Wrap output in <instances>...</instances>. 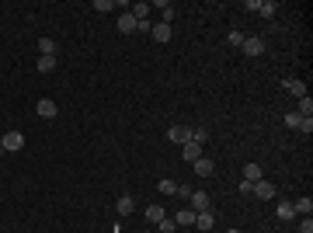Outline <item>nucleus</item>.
Returning <instances> with one entry per match:
<instances>
[{"label": "nucleus", "mask_w": 313, "mask_h": 233, "mask_svg": "<svg viewBox=\"0 0 313 233\" xmlns=\"http://www.w3.org/2000/svg\"><path fill=\"white\" fill-rule=\"evenodd\" d=\"M247 56H264L268 52V42L264 38H258V35H250V38H244V46H240Z\"/></svg>", "instance_id": "obj_1"}, {"label": "nucleus", "mask_w": 313, "mask_h": 233, "mask_svg": "<svg viewBox=\"0 0 313 233\" xmlns=\"http://www.w3.org/2000/svg\"><path fill=\"white\" fill-rule=\"evenodd\" d=\"M167 140L178 143V146L192 143V126H170V129H167Z\"/></svg>", "instance_id": "obj_2"}, {"label": "nucleus", "mask_w": 313, "mask_h": 233, "mask_svg": "<svg viewBox=\"0 0 313 233\" xmlns=\"http://www.w3.org/2000/svg\"><path fill=\"white\" fill-rule=\"evenodd\" d=\"M0 146H4V154H18V150H21V146H24V136H21V132H14V129H10V132H7V136H4V140H0Z\"/></svg>", "instance_id": "obj_3"}, {"label": "nucleus", "mask_w": 313, "mask_h": 233, "mask_svg": "<svg viewBox=\"0 0 313 233\" xmlns=\"http://www.w3.org/2000/svg\"><path fill=\"white\" fill-rule=\"evenodd\" d=\"M250 195H254V198H261V202H268V198H275V184L261 178V181H254V188H250Z\"/></svg>", "instance_id": "obj_4"}, {"label": "nucleus", "mask_w": 313, "mask_h": 233, "mask_svg": "<svg viewBox=\"0 0 313 233\" xmlns=\"http://www.w3.org/2000/svg\"><path fill=\"white\" fill-rule=\"evenodd\" d=\"M188 202H192V212H206V209H212L206 192H192V198H188Z\"/></svg>", "instance_id": "obj_5"}, {"label": "nucleus", "mask_w": 313, "mask_h": 233, "mask_svg": "<svg viewBox=\"0 0 313 233\" xmlns=\"http://www.w3.org/2000/svg\"><path fill=\"white\" fill-rule=\"evenodd\" d=\"M115 209H118V216H132V212H136V198H132V195H118Z\"/></svg>", "instance_id": "obj_6"}, {"label": "nucleus", "mask_w": 313, "mask_h": 233, "mask_svg": "<svg viewBox=\"0 0 313 233\" xmlns=\"http://www.w3.org/2000/svg\"><path fill=\"white\" fill-rule=\"evenodd\" d=\"M216 226V220H212V209H206V212H195V230H212Z\"/></svg>", "instance_id": "obj_7"}, {"label": "nucleus", "mask_w": 313, "mask_h": 233, "mask_svg": "<svg viewBox=\"0 0 313 233\" xmlns=\"http://www.w3.org/2000/svg\"><path fill=\"white\" fill-rule=\"evenodd\" d=\"M282 87H286L289 94H296V98H306V84H303V80H296V77H286V80H282Z\"/></svg>", "instance_id": "obj_8"}, {"label": "nucleus", "mask_w": 313, "mask_h": 233, "mask_svg": "<svg viewBox=\"0 0 313 233\" xmlns=\"http://www.w3.org/2000/svg\"><path fill=\"white\" fill-rule=\"evenodd\" d=\"M35 112H38L42 118H56V112H60V108H56V101H52V98H42Z\"/></svg>", "instance_id": "obj_9"}, {"label": "nucleus", "mask_w": 313, "mask_h": 233, "mask_svg": "<svg viewBox=\"0 0 313 233\" xmlns=\"http://www.w3.org/2000/svg\"><path fill=\"white\" fill-rule=\"evenodd\" d=\"M192 167H195V174H198V178H209V174H212V170H216V167H212V160H209V156H198V160H195V164H192Z\"/></svg>", "instance_id": "obj_10"}, {"label": "nucleus", "mask_w": 313, "mask_h": 233, "mask_svg": "<svg viewBox=\"0 0 313 233\" xmlns=\"http://www.w3.org/2000/svg\"><path fill=\"white\" fill-rule=\"evenodd\" d=\"M292 209H296V216H310V212H313V198H310V195L296 198V202H292Z\"/></svg>", "instance_id": "obj_11"}, {"label": "nucleus", "mask_w": 313, "mask_h": 233, "mask_svg": "<svg viewBox=\"0 0 313 233\" xmlns=\"http://www.w3.org/2000/svg\"><path fill=\"white\" fill-rule=\"evenodd\" d=\"M150 35H154V42H170V24H164V21H160V24H154V28H150Z\"/></svg>", "instance_id": "obj_12"}, {"label": "nucleus", "mask_w": 313, "mask_h": 233, "mask_svg": "<svg viewBox=\"0 0 313 233\" xmlns=\"http://www.w3.org/2000/svg\"><path fill=\"white\" fill-rule=\"evenodd\" d=\"M181 156H184L188 164H195V160L202 156V146H198V143H184V146H181Z\"/></svg>", "instance_id": "obj_13"}, {"label": "nucleus", "mask_w": 313, "mask_h": 233, "mask_svg": "<svg viewBox=\"0 0 313 233\" xmlns=\"http://www.w3.org/2000/svg\"><path fill=\"white\" fill-rule=\"evenodd\" d=\"M118 32L122 35H129V32H136V18L126 10V14H118Z\"/></svg>", "instance_id": "obj_14"}, {"label": "nucleus", "mask_w": 313, "mask_h": 233, "mask_svg": "<svg viewBox=\"0 0 313 233\" xmlns=\"http://www.w3.org/2000/svg\"><path fill=\"white\" fill-rule=\"evenodd\" d=\"M275 212H278V220H282V223H292V220H296L292 202H278V209H275Z\"/></svg>", "instance_id": "obj_15"}, {"label": "nucleus", "mask_w": 313, "mask_h": 233, "mask_svg": "<svg viewBox=\"0 0 313 233\" xmlns=\"http://www.w3.org/2000/svg\"><path fill=\"white\" fill-rule=\"evenodd\" d=\"M154 7H156V10H160V18H164V24H170V21H174V7H170L167 0H156Z\"/></svg>", "instance_id": "obj_16"}, {"label": "nucleus", "mask_w": 313, "mask_h": 233, "mask_svg": "<svg viewBox=\"0 0 313 233\" xmlns=\"http://www.w3.org/2000/svg\"><path fill=\"white\" fill-rule=\"evenodd\" d=\"M150 10H154V7H150V4H143V0H140V4H132V10H129V14H132V18H136V21H146V14H150Z\"/></svg>", "instance_id": "obj_17"}, {"label": "nucleus", "mask_w": 313, "mask_h": 233, "mask_svg": "<svg viewBox=\"0 0 313 233\" xmlns=\"http://www.w3.org/2000/svg\"><path fill=\"white\" fill-rule=\"evenodd\" d=\"M56 49H60L56 38H38V52H42V56H56Z\"/></svg>", "instance_id": "obj_18"}, {"label": "nucleus", "mask_w": 313, "mask_h": 233, "mask_svg": "<svg viewBox=\"0 0 313 233\" xmlns=\"http://www.w3.org/2000/svg\"><path fill=\"white\" fill-rule=\"evenodd\" d=\"M244 181H250V184L261 181V164H247V167H244Z\"/></svg>", "instance_id": "obj_19"}, {"label": "nucleus", "mask_w": 313, "mask_h": 233, "mask_svg": "<svg viewBox=\"0 0 313 233\" xmlns=\"http://www.w3.org/2000/svg\"><path fill=\"white\" fill-rule=\"evenodd\" d=\"M174 223H178V226H195V212H192V209H181V212L174 216Z\"/></svg>", "instance_id": "obj_20"}, {"label": "nucleus", "mask_w": 313, "mask_h": 233, "mask_svg": "<svg viewBox=\"0 0 313 233\" xmlns=\"http://www.w3.org/2000/svg\"><path fill=\"white\" fill-rule=\"evenodd\" d=\"M296 112H300L303 118H313V98H310V94H306V98H300V108H296Z\"/></svg>", "instance_id": "obj_21"}, {"label": "nucleus", "mask_w": 313, "mask_h": 233, "mask_svg": "<svg viewBox=\"0 0 313 233\" xmlns=\"http://www.w3.org/2000/svg\"><path fill=\"white\" fill-rule=\"evenodd\" d=\"M164 216H167V212H164V206H146V220H150V223H160V220H164Z\"/></svg>", "instance_id": "obj_22"}, {"label": "nucleus", "mask_w": 313, "mask_h": 233, "mask_svg": "<svg viewBox=\"0 0 313 233\" xmlns=\"http://www.w3.org/2000/svg\"><path fill=\"white\" fill-rule=\"evenodd\" d=\"M275 10H278V4H275V0H261V7H258V14H261V18H275Z\"/></svg>", "instance_id": "obj_23"}, {"label": "nucleus", "mask_w": 313, "mask_h": 233, "mask_svg": "<svg viewBox=\"0 0 313 233\" xmlns=\"http://www.w3.org/2000/svg\"><path fill=\"white\" fill-rule=\"evenodd\" d=\"M56 70V56H38V74H52Z\"/></svg>", "instance_id": "obj_24"}, {"label": "nucleus", "mask_w": 313, "mask_h": 233, "mask_svg": "<svg viewBox=\"0 0 313 233\" xmlns=\"http://www.w3.org/2000/svg\"><path fill=\"white\" fill-rule=\"evenodd\" d=\"M303 122H306V118H303L300 112H289V115H286V126H289V129H303Z\"/></svg>", "instance_id": "obj_25"}, {"label": "nucleus", "mask_w": 313, "mask_h": 233, "mask_svg": "<svg viewBox=\"0 0 313 233\" xmlns=\"http://www.w3.org/2000/svg\"><path fill=\"white\" fill-rule=\"evenodd\" d=\"M206 140H209V129H206V126H195V129H192V143H198V146H202Z\"/></svg>", "instance_id": "obj_26"}, {"label": "nucleus", "mask_w": 313, "mask_h": 233, "mask_svg": "<svg viewBox=\"0 0 313 233\" xmlns=\"http://www.w3.org/2000/svg\"><path fill=\"white\" fill-rule=\"evenodd\" d=\"M174 230H178V223H174V220H167V216L156 223V233H174Z\"/></svg>", "instance_id": "obj_27"}, {"label": "nucleus", "mask_w": 313, "mask_h": 233, "mask_svg": "<svg viewBox=\"0 0 313 233\" xmlns=\"http://www.w3.org/2000/svg\"><path fill=\"white\" fill-rule=\"evenodd\" d=\"M156 188H160L164 195H174V192H178V181H170V178H164V181H160Z\"/></svg>", "instance_id": "obj_28"}, {"label": "nucleus", "mask_w": 313, "mask_h": 233, "mask_svg": "<svg viewBox=\"0 0 313 233\" xmlns=\"http://www.w3.org/2000/svg\"><path fill=\"white\" fill-rule=\"evenodd\" d=\"M244 38H247L244 32H230V35H226V42H230L234 49H240V46H244Z\"/></svg>", "instance_id": "obj_29"}, {"label": "nucleus", "mask_w": 313, "mask_h": 233, "mask_svg": "<svg viewBox=\"0 0 313 233\" xmlns=\"http://www.w3.org/2000/svg\"><path fill=\"white\" fill-rule=\"evenodd\" d=\"M94 10H101V14H108V10H115V4H112V0H94Z\"/></svg>", "instance_id": "obj_30"}, {"label": "nucleus", "mask_w": 313, "mask_h": 233, "mask_svg": "<svg viewBox=\"0 0 313 233\" xmlns=\"http://www.w3.org/2000/svg\"><path fill=\"white\" fill-rule=\"evenodd\" d=\"M300 233H313V220H310V216H303V223H300Z\"/></svg>", "instance_id": "obj_31"}, {"label": "nucleus", "mask_w": 313, "mask_h": 233, "mask_svg": "<svg viewBox=\"0 0 313 233\" xmlns=\"http://www.w3.org/2000/svg\"><path fill=\"white\" fill-rule=\"evenodd\" d=\"M174 195H181V198H192V188H188V184H178V192H174Z\"/></svg>", "instance_id": "obj_32"}, {"label": "nucleus", "mask_w": 313, "mask_h": 233, "mask_svg": "<svg viewBox=\"0 0 313 233\" xmlns=\"http://www.w3.org/2000/svg\"><path fill=\"white\" fill-rule=\"evenodd\" d=\"M226 233H240V230H226Z\"/></svg>", "instance_id": "obj_33"}, {"label": "nucleus", "mask_w": 313, "mask_h": 233, "mask_svg": "<svg viewBox=\"0 0 313 233\" xmlns=\"http://www.w3.org/2000/svg\"><path fill=\"white\" fill-rule=\"evenodd\" d=\"M0 154H4V146H0Z\"/></svg>", "instance_id": "obj_34"}]
</instances>
